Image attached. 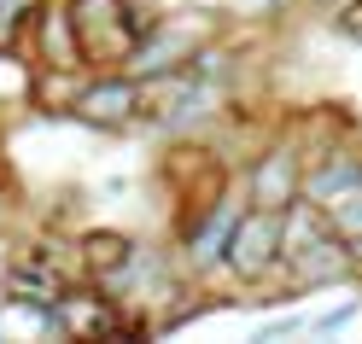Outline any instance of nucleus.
Wrapping results in <instances>:
<instances>
[{
    "instance_id": "nucleus-1",
    "label": "nucleus",
    "mask_w": 362,
    "mask_h": 344,
    "mask_svg": "<svg viewBox=\"0 0 362 344\" xmlns=\"http://www.w3.org/2000/svg\"><path fill=\"white\" fill-rule=\"evenodd\" d=\"M76 35H82V59L88 71H111V64H129V53L152 35L158 18L129 6V0H71Z\"/></svg>"
},
{
    "instance_id": "nucleus-2",
    "label": "nucleus",
    "mask_w": 362,
    "mask_h": 344,
    "mask_svg": "<svg viewBox=\"0 0 362 344\" xmlns=\"http://www.w3.org/2000/svg\"><path fill=\"white\" fill-rule=\"evenodd\" d=\"M245 204H252V193L228 187V193L205 198V210L181 227V263H187L199 280H211L216 268H228V245H234V227L245 216Z\"/></svg>"
},
{
    "instance_id": "nucleus-3",
    "label": "nucleus",
    "mask_w": 362,
    "mask_h": 344,
    "mask_svg": "<svg viewBox=\"0 0 362 344\" xmlns=\"http://www.w3.org/2000/svg\"><path fill=\"white\" fill-rule=\"evenodd\" d=\"M228 274L240 286H257L269 274H286V216L269 204H245L228 245Z\"/></svg>"
},
{
    "instance_id": "nucleus-4",
    "label": "nucleus",
    "mask_w": 362,
    "mask_h": 344,
    "mask_svg": "<svg viewBox=\"0 0 362 344\" xmlns=\"http://www.w3.org/2000/svg\"><path fill=\"white\" fill-rule=\"evenodd\" d=\"M146 94H152V88L134 71H105V76L76 82L71 117L76 123H94V129H129L134 117H146Z\"/></svg>"
},
{
    "instance_id": "nucleus-5",
    "label": "nucleus",
    "mask_w": 362,
    "mask_h": 344,
    "mask_svg": "<svg viewBox=\"0 0 362 344\" xmlns=\"http://www.w3.org/2000/svg\"><path fill=\"white\" fill-rule=\"evenodd\" d=\"M362 187V152L356 146H310L304 152V198L333 210L345 193Z\"/></svg>"
},
{
    "instance_id": "nucleus-6",
    "label": "nucleus",
    "mask_w": 362,
    "mask_h": 344,
    "mask_svg": "<svg viewBox=\"0 0 362 344\" xmlns=\"http://www.w3.org/2000/svg\"><path fill=\"white\" fill-rule=\"evenodd\" d=\"M245 193H252V204H269V210H286L292 198H304V152L298 146H269L245 170Z\"/></svg>"
},
{
    "instance_id": "nucleus-7",
    "label": "nucleus",
    "mask_w": 362,
    "mask_h": 344,
    "mask_svg": "<svg viewBox=\"0 0 362 344\" xmlns=\"http://www.w3.org/2000/svg\"><path fill=\"white\" fill-rule=\"evenodd\" d=\"M30 47L47 71H88L82 59V35H76V18H71V0L64 6H41L35 24H30Z\"/></svg>"
},
{
    "instance_id": "nucleus-8",
    "label": "nucleus",
    "mask_w": 362,
    "mask_h": 344,
    "mask_svg": "<svg viewBox=\"0 0 362 344\" xmlns=\"http://www.w3.org/2000/svg\"><path fill=\"white\" fill-rule=\"evenodd\" d=\"M199 47H205V41H199V30H181V24H175V30H170V24H152V35L129 53V64H123V71H134L141 82H158V76L181 71V64H187Z\"/></svg>"
},
{
    "instance_id": "nucleus-9",
    "label": "nucleus",
    "mask_w": 362,
    "mask_h": 344,
    "mask_svg": "<svg viewBox=\"0 0 362 344\" xmlns=\"http://www.w3.org/2000/svg\"><path fill=\"white\" fill-rule=\"evenodd\" d=\"M35 12H41V0H0V47H18V41L30 35V24H35Z\"/></svg>"
},
{
    "instance_id": "nucleus-10",
    "label": "nucleus",
    "mask_w": 362,
    "mask_h": 344,
    "mask_svg": "<svg viewBox=\"0 0 362 344\" xmlns=\"http://www.w3.org/2000/svg\"><path fill=\"white\" fill-rule=\"evenodd\" d=\"M327 216H333V227H339L345 239H362V187H356V193H345Z\"/></svg>"
},
{
    "instance_id": "nucleus-11",
    "label": "nucleus",
    "mask_w": 362,
    "mask_h": 344,
    "mask_svg": "<svg viewBox=\"0 0 362 344\" xmlns=\"http://www.w3.org/2000/svg\"><path fill=\"white\" fill-rule=\"evenodd\" d=\"M345 321H356V297H351V304H339V309H327V315H315V321H304V327L310 333H339Z\"/></svg>"
},
{
    "instance_id": "nucleus-12",
    "label": "nucleus",
    "mask_w": 362,
    "mask_h": 344,
    "mask_svg": "<svg viewBox=\"0 0 362 344\" xmlns=\"http://www.w3.org/2000/svg\"><path fill=\"white\" fill-rule=\"evenodd\" d=\"M339 30H345V35H362V0H345V6H339Z\"/></svg>"
},
{
    "instance_id": "nucleus-13",
    "label": "nucleus",
    "mask_w": 362,
    "mask_h": 344,
    "mask_svg": "<svg viewBox=\"0 0 362 344\" xmlns=\"http://www.w3.org/2000/svg\"><path fill=\"white\" fill-rule=\"evenodd\" d=\"M0 216H6V187H0Z\"/></svg>"
},
{
    "instance_id": "nucleus-14",
    "label": "nucleus",
    "mask_w": 362,
    "mask_h": 344,
    "mask_svg": "<svg viewBox=\"0 0 362 344\" xmlns=\"http://www.w3.org/2000/svg\"><path fill=\"white\" fill-rule=\"evenodd\" d=\"M0 24H6V18H0Z\"/></svg>"
}]
</instances>
